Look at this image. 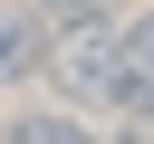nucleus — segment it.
Here are the masks:
<instances>
[{
	"label": "nucleus",
	"instance_id": "nucleus-4",
	"mask_svg": "<svg viewBox=\"0 0 154 144\" xmlns=\"http://www.w3.org/2000/svg\"><path fill=\"white\" fill-rule=\"evenodd\" d=\"M0 144H106L87 115H10V134Z\"/></svg>",
	"mask_w": 154,
	"mask_h": 144
},
{
	"label": "nucleus",
	"instance_id": "nucleus-1",
	"mask_svg": "<svg viewBox=\"0 0 154 144\" xmlns=\"http://www.w3.org/2000/svg\"><path fill=\"white\" fill-rule=\"evenodd\" d=\"M38 77L67 96V106H96V115H125V58H116V10L96 19H58L38 38Z\"/></svg>",
	"mask_w": 154,
	"mask_h": 144
},
{
	"label": "nucleus",
	"instance_id": "nucleus-3",
	"mask_svg": "<svg viewBox=\"0 0 154 144\" xmlns=\"http://www.w3.org/2000/svg\"><path fill=\"white\" fill-rule=\"evenodd\" d=\"M38 10H0V86H19V77H38Z\"/></svg>",
	"mask_w": 154,
	"mask_h": 144
},
{
	"label": "nucleus",
	"instance_id": "nucleus-5",
	"mask_svg": "<svg viewBox=\"0 0 154 144\" xmlns=\"http://www.w3.org/2000/svg\"><path fill=\"white\" fill-rule=\"evenodd\" d=\"M38 19H96V10H116V0H29Z\"/></svg>",
	"mask_w": 154,
	"mask_h": 144
},
{
	"label": "nucleus",
	"instance_id": "nucleus-2",
	"mask_svg": "<svg viewBox=\"0 0 154 144\" xmlns=\"http://www.w3.org/2000/svg\"><path fill=\"white\" fill-rule=\"evenodd\" d=\"M116 58H125V115H154V10L116 19Z\"/></svg>",
	"mask_w": 154,
	"mask_h": 144
}]
</instances>
